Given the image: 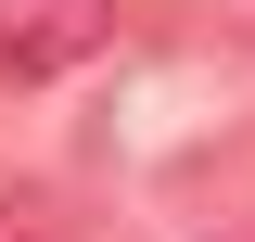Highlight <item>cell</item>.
<instances>
[{
	"mask_svg": "<svg viewBox=\"0 0 255 242\" xmlns=\"http://www.w3.org/2000/svg\"><path fill=\"white\" fill-rule=\"evenodd\" d=\"M115 38V0H0V77H77Z\"/></svg>",
	"mask_w": 255,
	"mask_h": 242,
	"instance_id": "cell-1",
	"label": "cell"
},
{
	"mask_svg": "<svg viewBox=\"0 0 255 242\" xmlns=\"http://www.w3.org/2000/svg\"><path fill=\"white\" fill-rule=\"evenodd\" d=\"M0 242H64V230H51V204H0Z\"/></svg>",
	"mask_w": 255,
	"mask_h": 242,
	"instance_id": "cell-2",
	"label": "cell"
}]
</instances>
